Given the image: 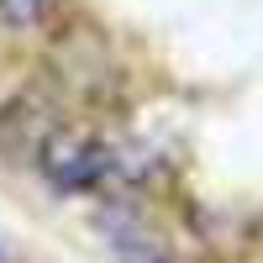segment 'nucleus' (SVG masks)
<instances>
[{"instance_id": "1", "label": "nucleus", "mask_w": 263, "mask_h": 263, "mask_svg": "<svg viewBox=\"0 0 263 263\" xmlns=\"http://www.w3.org/2000/svg\"><path fill=\"white\" fill-rule=\"evenodd\" d=\"M58 6L63 0H0V21L16 27V32H37L58 16Z\"/></svg>"}]
</instances>
